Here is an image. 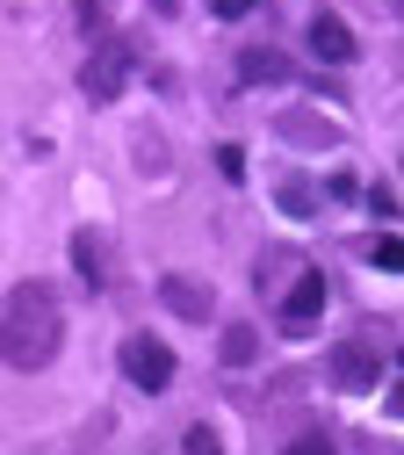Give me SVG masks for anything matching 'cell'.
I'll return each mask as SVG.
<instances>
[{"label": "cell", "mask_w": 404, "mask_h": 455, "mask_svg": "<svg viewBox=\"0 0 404 455\" xmlns=\"http://www.w3.org/2000/svg\"><path fill=\"white\" fill-rule=\"evenodd\" d=\"M73 260H80V275L94 282V290L115 282V246H108V232H73Z\"/></svg>", "instance_id": "obj_8"}, {"label": "cell", "mask_w": 404, "mask_h": 455, "mask_svg": "<svg viewBox=\"0 0 404 455\" xmlns=\"http://www.w3.org/2000/svg\"><path fill=\"white\" fill-rule=\"evenodd\" d=\"M274 138H281V145L332 152V145H339V124H332V116H318V108H281V116H274Z\"/></svg>", "instance_id": "obj_5"}, {"label": "cell", "mask_w": 404, "mask_h": 455, "mask_svg": "<svg viewBox=\"0 0 404 455\" xmlns=\"http://www.w3.org/2000/svg\"><path fill=\"white\" fill-rule=\"evenodd\" d=\"M58 347H66V311H58V290L51 282H15L8 304H0V362L36 376L58 362Z\"/></svg>", "instance_id": "obj_1"}, {"label": "cell", "mask_w": 404, "mask_h": 455, "mask_svg": "<svg viewBox=\"0 0 404 455\" xmlns=\"http://www.w3.org/2000/svg\"><path fill=\"white\" fill-rule=\"evenodd\" d=\"M123 376L159 397V390L173 383V347H166L159 332H131V339H123Z\"/></svg>", "instance_id": "obj_3"}, {"label": "cell", "mask_w": 404, "mask_h": 455, "mask_svg": "<svg viewBox=\"0 0 404 455\" xmlns=\"http://www.w3.org/2000/svg\"><path fill=\"white\" fill-rule=\"evenodd\" d=\"M390 419H404V383H397V390H390Z\"/></svg>", "instance_id": "obj_20"}, {"label": "cell", "mask_w": 404, "mask_h": 455, "mask_svg": "<svg viewBox=\"0 0 404 455\" xmlns=\"http://www.w3.org/2000/svg\"><path fill=\"white\" fill-rule=\"evenodd\" d=\"M376 376H383V362H376L368 339H346V347L332 355V383H339V390H368Z\"/></svg>", "instance_id": "obj_7"}, {"label": "cell", "mask_w": 404, "mask_h": 455, "mask_svg": "<svg viewBox=\"0 0 404 455\" xmlns=\"http://www.w3.org/2000/svg\"><path fill=\"white\" fill-rule=\"evenodd\" d=\"M253 355H260V332H253V325H231V332H224V369H246Z\"/></svg>", "instance_id": "obj_12"}, {"label": "cell", "mask_w": 404, "mask_h": 455, "mask_svg": "<svg viewBox=\"0 0 404 455\" xmlns=\"http://www.w3.org/2000/svg\"><path fill=\"white\" fill-rule=\"evenodd\" d=\"M281 455H339V448H332V434H297Z\"/></svg>", "instance_id": "obj_15"}, {"label": "cell", "mask_w": 404, "mask_h": 455, "mask_svg": "<svg viewBox=\"0 0 404 455\" xmlns=\"http://www.w3.org/2000/svg\"><path fill=\"white\" fill-rule=\"evenodd\" d=\"M173 8H181V0H152V15H173Z\"/></svg>", "instance_id": "obj_21"}, {"label": "cell", "mask_w": 404, "mask_h": 455, "mask_svg": "<svg viewBox=\"0 0 404 455\" xmlns=\"http://www.w3.org/2000/svg\"><path fill=\"white\" fill-rule=\"evenodd\" d=\"M73 15H80V29H108V15H115V0H73Z\"/></svg>", "instance_id": "obj_14"}, {"label": "cell", "mask_w": 404, "mask_h": 455, "mask_svg": "<svg viewBox=\"0 0 404 455\" xmlns=\"http://www.w3.org/2000/svg\"><path fill=\"white\" fill-rule=\"evenodd\" d=\"M131 66H138V44H131V36H108L94 59L80 66V94H87V101H115V94L131 87Z\"/></svg>", "instance_id": "obj_2"}, {"label": "cell", "mask_w": 404, "mask_h": 455, "mask_svg": "<svg viewBox=\"0 0 404 455\" xmlns=\"http://www.w3.org/2000/svg\"><path fill=\"white\" fill-rule=\"evenodd\" d=\"M159 304H166V311H181L188 325H210V318H217L210 282H195V275H166V282H159Z\"/></svg>", "instance_id": "obj_6"}, {"label": "cell", "mask_w": 404, "mask_h": 455, "mask_svg": "<svg viewBox=\"0 0 404 455\" xmlns=\"http://www.w3.org/2000/svg\"><path fill=\"white\" fill-rule=\"evenodd\" d=\"M188 455H224V448H217V434H210V427H188Z\"/></svg>", "instance_id": "obj_17"}, {"label": "cell", "mask_w": 404, "mask_h": 455, "mask_svg": "<svg viewBox=\"0 0 404 455\" xmlns=\"http://www.w3.org/2000/svg\"><path fill=\"white\" fill-rule=\"evenodd\" d=\"M311 51L325 66H354V29H346L339 15H311Z\"/></svg>", "instance_id": "obj_9"}, {"label": "cell", "mask_w": 404, "mask_h": 455, "mask_svg": "<svg viewBox=\"0 0 404 455\" xmlns=\"http://www.w3.org/2000/svg\"><path fill=\"white\" fill-rule=\"evenodd\" d=\"M217 174L239 181V174H246V152H239V145H217Z\"/></svg>", "instance_id": "obj_16"}, {"label": "cell", "mask_w": 404, "mask_h": 455, "mask_svg": "<svg viewBox=\"0 0 404 455\" xmlns=\"http://www.w3.org/2000/svg\"><path fill=\"white\" fill-rule=\"evenodd\" d=\"M325 196H339V203H354V196H361V181H354V174H332V181H325Z\"/></svg>", "instance_id": "obj_18"}, {"label": "cell", "mask_w": 404, "mask_h": 455, "mask_svg": "<svg viewBox=\"0 0 404 455\" xmlns=\"http://www.w3.org/2000/svg\"><path fill=\"white\" fill-rule=\"evenodd\" d=\"M318 318H325V275L304 260L297 282H289V297H281V332H311Z\"/></svg>", "instance_id": "obj_4"}, {"label": "cell", "mask_w": 404, "mask_h": 455, "mask_svg": "<svg viewBox=\"0 0 404 455\" xmlns=\"http://www.w3.org/2000/svg\"><path fill=\"white\" fill-rule=\"evenodd\" d=\"M239 80H289V59H281V51H246Z\"/></svg>", "instance_id": "obj_11"}, {"label": "cell", "mask_w": 404, "mask_h": 455, "mask_svg": "<svg viewBox=\"0 0 404 455\" xmlns=\"http://www.w3.org/2000/svg\"><path fill=\"white\" fill-rule=\"evenodd\" d=\"M361 253H368V260H376L383 275H404V239H390V232H376V239H368Z\"/></svg>", "instance_id": "obj_13"}, {"label": "cell", "mask_w": 404, "mask_h": 455, "mask_svg": "<svg viewBox=\"0 0 404 455\" xmlns=\"http://www.w3.org/2000/svg\"><path fill=\"white\" fill-rule=\"evenodd\" d=\"M210 8H217L224 22H239V15H253V0H210Z\"/></svg>", "instance_id": "obj_19"}, {"label": "cell", "mask_w": 404, "mask_h": 455, "mask_svg": "<svg viewBox=\"0 0 404 455\" xmlns=\"http://www.w3.org/2000/svg\"><path fill=\"white\" fill-rule=\"evenodd\" d=\"M274 203H281L289 217H318V188H311L304 174H281V181H274Z\"/></svg>", "instance_id": "obj_10"}]
</instances>
